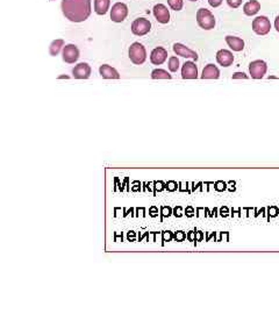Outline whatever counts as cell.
<instances>
[{"label": "cell", "instance_id": "1", "mask_svg": "<svg viewBox=\"0 0 279 314\" xmlns=\"http://www.w3.org/2000/svg\"><path fill=\"white\" fill-rule=\"evenodd\" d=\"M62 12L72 22H83L91 16V0H63Z\"/></svg>", "mask_w": 279, "mask_h": 314}, {"label": "cell", "instance_id": "2", "mask_svg": "<svg viewBox=\"0 0 279 314\" xmlns=\"http://www.w3.org/2000/svg\"><path fill=\"white\" fill-rule=\"evenodd\" d=\"M197 22L199 27L205 29V31H211L215 27V17L212 14V12L206 10V8H200L197 12Z\"/></svg>", "mask_w": 279, "mask_h": 314}, {"label": "cell", "instance_id": "3", "mask_svg": "<svg viewBox=\"0 0 279 314\" xmlns=\"http://www.w3.org/2000/svg\"><path fill=\"white\" fill-rule=\"evenodd\" d=\"M128 54H129V58H131V62H133L134 64H136V66L143 64L147 60L146 48L139 42H135L131 47H129Z\"/></svg>", "mask_w": 279, "mask_h": 314}, {"label": "cell", "instance_id": "4", "mask_svg": "<svg viewBox=\"0 0 279 314\" xmlns=\"http://www.w3.org/2000/svg\"><path fill=\"white\" fill-rule=\"evenodd\" d=\"M270 29H271V22L266 17H257L252 21V31L257 35H261V36L266 35L270 32Z\"/></svg>", "mask_w": 279, "mask_h": 314}, {"label": "cell", "instance_id": "5", "mask_svg": "<svg viewBox=\"0 0 279 314\" xmlns=\"http://www.w3.org/2000/svg\"><path fill=\"white\" fill-rule=\"evenodd\" d=\"M151 23L149 20L145 19V17H140L136 19L131 23V33L136 36H143V35L148 34L150 32Z\"/></svg>", "mask_w": 279, "mask_h": 314}, {"label": "cell", "instance_id": "6", "mask_svg": "<svg viewBox=\"0 0 279 314\" xmlns=\"http://www.w3.org/2000/svg\"><path fill=\"white\" fill-rule=\"evenodd\" d=\"M266 71H268V66H266V63L262 60L252 61V62L249 64V72H250L251 78L262 79Z\"/></svg>", "mask_w": 279, "mask_h": 314}, {"label": "cell", "instance_id": "7", "mask_svg": "<svg viewBox=\"0 0 279 314\" xmlns=\"http://www.w3.org/2000/svg\"><path fill=\"white\" fill-rule=\"evenodd\" d=\"M128 16V7L127 5L122 2H116L113 5L111 10V19L114 22H122Z\"/></svg>", "mask_w": 279, "mask_h": 314}, {"label": "cell", "instance_id": "8", "mask_svg": "<svg viewBox=\"0 0 279 314\" xmlns=\"http://www.w3.org/2000/svg\"><path fill=\"white\" fill-rule=\"evenodd\" d=\"M79 58V50L75 45H67L63 48V61L66 63L72 64L77 62Z\"/></svg>", "mask_w": 279, "mask_h": 314}, {"label": "cell", "instance_id": "9", "mask_svg": "<svg viewBox=\"0 0 279 314\" xmlns=\"http://www.w3.org/2000/svg\"><path fill=\"white\" fill-rule=\"evenodd\" d=\"M216 61H218V63L221 66H230L234 62L233 52L227 50V49H221V50L216 52Z\"/></svg>", "mask_w": 279, "mask_h": 314}, {"label": "cell", "instance_id": "10", "mask_svg": "<svg viewBox=\"0 0 279 314\" xmlns=\"http://www.w3.org/2000/svg\"><path fill=\"white\" fill-rule=\"evenodd\" d=\"M173 51L178 55V56L185 57V58H192V60L197 61L198 60V55H197L196 51H193L192 49L187 48L181 43H175L173 45Z\"/></svg>", "mask_w": 279, "mask_h": 314}, {"label": "cell", "instance_id": "11", "mask_svg": "<svg viewBox=\"0 0 279 314\" xmlns=\"http://www.w3.org/2000/svg\"><path fill=\"white\" fill-rule=\"evenodd\" d=\"M167 58V51L162 47H157L150 54V62L155 66H161L166 61Z\"/></svg>", "mask_w": 279, "mask_h": 314}, {"label": "cell", "instance_id": "12", "mask_svg": "<svg viewBox=\"0 0 279 314\" xmlns=\"http://www.w3.org/2000/svg\"><path fill=\"white\" fill-rule=\"evenodd\" d=\"M154 16L161 23H167L170 21V13L165 5L158 4L154 7Z\"/></svg>", "mask_w": 279, "mask_h": 314}, {"label": "cell", "instance_id": "13", "mask_svg": "<svg viewBox=\"0 0 279 314\" xmlns=\"http://www.w3.org/2000/svg\"><path fill=\"white\" fill-rule=\"evenodd\" d=\"M72 75L77 79H87L91 76V67L87 63H79L73 67Z\"/></svg>", "mask_w": 279, "mask_h": 314}, {"label": "cell", "instance_id": "14", "mask_svg": "<svg viewBox=\"0 0 279 314\" xmlns=\"http://www.w3.org/2000/svg\"><path fill=\"white\" fill-rule=\"evenodd\" d=\"M181 77L184 79L198 78V67L193 62H185L181 67Z\"/></svg>", "mask_w": 279, "mask_h": 314}, {"label": "cell", "instance_id": "15", "mask_svg": "<svg viewBox=\"0 0 279 314\" xmlns=\"http://www.w3.org/2000/svg\"><path fill=\"white\" fill-rule=\"evenodd\" d=\"M226 42H227L229 48L234 51H242L245 49V41L237 36L228 35V36H226Z\"/></svg>", "mask_w": 279, "mask_h": 314}, {"label": "cell", "instance_id": "16", "mask_svg": "<svg viewBox=\"0 0 279 314\" xmlns=\"http://www.w3.org/2000/svg\"><path fill=\"white\" fill-rule=\"evenodd\" d=\"M99 72H100V76L105 79H119L120 75L119 72L116 71L114 67L108 66V64H104L99 67Z\"/></svg>", "mask_w": 279, "mask_h": 314}, {"label": "cell", "instance_id": "17", "mask_svg": "<svg viewBox=\"0 0 279 314\" xmlns=\"http://www.w3.org/2000/svg\"><path fill=\"white\" fill-rule=\"evenodd\" d=\"M261 10V4L258 0H249L248 2H246L245 6H243V12H245L246 16L252 17L255 14H257Z\"/></svg>", "mask_w": 279, "mask_h": 314}, {"label": "cell", "instance_id": "18", "mask_svg": "<svg viewBox=\"0 0 279 314\" xmlns=\"http://www.w3.org/2000/svg\"><path fill=\"white\" fill-rule=\"evenodd\" d=\"M220 77V70L214 64H208L202 70V79H218Z\"/></svg>", "mask_w": 279, "mask_h": 314}, {"label": "cell", "instance_id": "19", "mask_svg": "<svg viewBox=\"0 0 279 314\" xmlns=\"http://www.w3.org/2000/svg\"><path fill=\"white\" fill-rule=\"evenodd\" d=\"M111 0H95V11L99 16H105L110 10Z\"/></svg>", "mask_w": 279, "mask_h": 314}, {"label": "cell", "instance_id": "20", "mask_svg": "<svg viewBox=\"0 0 279 314\" xmlns=\"http://www.w3.org/2000/svg\"><path fill=\"white\" fill-rule=\"evenodd\" d=\"M64 47V41L63 40H55L52 41L51 45H50V48H49V51H50V55L51 56H57L58 54H60L61 49Z\"/></svg>", "mask_w": 279, "mask_h": 314}, {"label": "cell", "instance_id": "21", "mask_svg": "<svg viewBox=\"0 0 279 314\" xmlns=\"http://www.w3.org/2000/svg\"><path fill=\"white\" fill-rule=\"evenodd\" d=\"M152 79H171V75L163 69H155L151 72Z\"/></svg>", "mask_w": 279, "mask_h": 314}, {"label": "cell", "instance_id": "22", "mask_svg": "<svg viewBox=\"0 0 279 314\" xmlns=\"http://www.w3.org/2000/svg\"><path fill=\"white\" fill-rule=\"evenodd\" d=\"M179 69V60L177 57L172 56L169 58V70L171 72H177Z\"/></svg>", "mask_w": 279, "mask_h": 314}, {"label": "cell", "instance_id": "23", "mask_svg": "<svg viewBox=\"0 0 279 314\" xmlns=\"http://www.w3.org/2000/svg\"><path fill=\"white\" fill-rule=\"evenodd\" d=\"M167 4L173 11H181L183 8V0H167Z\"/></svg>", "mask_w": 279, "mask_h": 314}, {"label": "cell", "instance_id": "24", "mask_svg": "<svg viewBox=\"0 0 279 314\" xmlns=\"http://www.w3.org/2000/svg\"><path fill=\"white\" fill-rule=\"evenodd\" d=\"M227 4L229 7L237 8V7H240L241 4H242V0H227Z\"/></svg>", "mask_w": 279, "mask_h": 314}, {"label": "cell", "instance_id": "25", "mask_svg": "<svg viewBox=\"0 0 279 314\" xmlns=\"http://www.w3.org/2000/svg\"><path fill=\"white\" fill-rule=\"evenodd\" d=\"M249 77L245 72H235L233 75V79H248Z\"/></svg>", "mask_w": 279, "mask_h": 314}, {"label": "cell", "instance_id": "26", "mask_svg": "<svg viewBox=\"0 0 279 314\" xmlns=\"http://www.w3.org/2000/svg\"><path fill=\"white\" fill-rule=\"evenodd\" d=\"M222 1H223V0H208V4L212 6V7L216 8V7H219V6L222 4Z\"/></svg>", "mask_w": 279, "mask_h": 314}, {"label": "cell", "instance_id": "27", "mask_svg": "<svg viewBox=\"0 0 279 314\" xmlns=\"http://www.w3.org/2000/svg\"><path fill=\"white\" fill-rule=\"evenodd\" d=\"M275 28H276V31H277L279 33V16L275 19Z\"/></svg>", "mask_w": 279, "mask_h": 314}, {"label": "cell", "instance_id": "28", "mask_svg": "<svg viewBox=\"0 0 279 314\" xmlns=\"http://www.w3.org/2000/svg\"><path fill=\"white\" fill-rule=\"evenodd\" d=\"M60 78H66V79H67V78H69V77H67V76H61V77Z\"/></svg>", "mask_w": 279, "mask_h": 314}, {"label": "cell", "instance_id": "29", "mask_svg": "<svg viewBox=\"0 0 279 314\" xmlns=\"http://www.w3.org/2000/svg\"><path fill=\"white\" fill-rule=\"evenodd\" d=\"M190 1H197V0H190Z\"/></svg>", "mask_w": 279, "mask_h": 314}, {"label": "cell", "instance_id": "30", "mask_svg": "<svg viewBox=\"0 0 279 314\" xmlns=\"http://www.w3.org/2000/svg\"><path fill=\"white\" fill-rule=\"evenodd\" d=\"M50 1H52V0H50Z\"/></svg>", "mask_w": 279, "mask_h": 314}]
</instances>
